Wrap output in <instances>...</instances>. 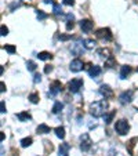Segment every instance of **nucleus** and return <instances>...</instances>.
I'll list each match as a JSON object with an SVG mask.
<instances>
[{"mask_svg": "<svg viewBox=\"0 0 138 156\" xmlns=\"http://www.w3.org/2000/svg\"><path fill=\"white\" fill-rule=\"evenodd\" d=\"M36 14H37L39 20H44V18H47V14H46V12H43L41 10H37V12H36Z\"/></svg>", "mask_w": 138, "mask_h": 156, "instance_id": "obj_30", "label": "nucleus"}, {"mask_svg": "<svg viewBox=\"0 0 138 156\" xmlns=\"http://www.w3.org/2000/svg\"><path fill=\"white\" fill-rule=\"evenodd\" d=\"M51 71H53V66H50V65H46V68H44V73H50Z\"/></svg>", "mask_w": 138, "mask_h": 156, "instance_id": "obj_37", "label": "nucleus"}, {"mask_svg": "<svg viewBox=\"0 0 138 156\" xmlns=\"http://www.w3.org/2000/svg\"><path fill=\"white\" fill-rule=\"evenodd\" d=\"M17 118H18V120H21V122H27V120H30L32 116H30L29 112H21L17 115Z\"/></svg>", "mask_w": 138, "mask_h": 156, "instance_id": "obj_18", "label": "nucleus"}, {"mask_svg": "<svg viewBox=\"0 0 138 156\" xmlns=\"http://www.w3.org/2000/svg\"><path fill=\"white\" fill-rule=\"evenodd\" d=\"M91 145H93V141H91L90 136H88L87 133L82 134V136H80V149H82L83 152H87V151L91 149Z\"/></svg>", "mask_w": 138, "mask_h": 156, "instance_id": "obj_4", "label": "nucleus"}, {"mask_svg": "<svg viewBox=\"0 0 138 156\" xmlns=\"http://www.w3.org/2000/svg\"><path fill=\"white\" fill-rule=\"evenodd\" d=\"M80 28H82L83 32L88 33V32L93 30V28H94V22L90 21V20H82L80 21Z\"/></svg>", "mask_w": 138, "mask_h": 156, "instance_id": "obj_9", "label": "nucleus"}, {"mask_svg": "<svg viewBox=\"0 0 138 156\" xmlns=\"http://www.w3.org/2000/svg\"><path fill=\"white\" fill-rule=\"evenodd\" d=\"M137 71H138V68H137Z\"/></svg>", "mask_w": 138, "mask_h": 156, "instance_id": "obj_42", "label": "nucleus"}, {"mask_svg": "<svg viewBox=\"0 0 138 156\" xmlns=\"http://www.w3.org/2000/svg\"><path fill=\"white\" fill-rule=\"evenodd\" d=\"M88 75H90V77H98L101 75V66H98V65H93L90 69H88Z\"/></svg>", "mask_w": 138, "mask_h": 156, "instance_id": "obj_12", "label": "nucleus"}, {"mask_svg": "<svg viewBox=\"0 0 138 156\" xmlns=\"http://www.w3.org/2000/svg\"><path fill=\"white\" fill-rule=\"evenodd\" d=\"M9 35V28L6 25H2V36H7Z\"/></svg>", "mask_w": 138, "mask_h": 156, "instance_id": "obj_32", "label": "nucleus"}, {"mask_svg": "<svg viewBox=\"0 0 138 156\" xmlns=\"http://www.w3.org/2000/svg\"><path fill=\"white\" fill-rule=\"evenodd\" d=\"M131 73V66L129 65H123L120 69V79H127V76Z\"/></svg>", "mask_w": 138, "mask_h": 156, "instance_id": "obj_14", "label": "nucleus"}, {"mask_svg": "<svg viewBox=\"0 0 138 156\" xmlns=\"http://www.w3.org/2000/svg\"><path fill=\"white\" fill-rule=\"evenodd\" d=\"M65 18H66V22H72V21H75V15L72 14V12L66 14V15H65Z\"/></svg>", "mask_w": 138, "mask_h": 156, "instance_id": "obj_31", "label": "nucleus"}, {"mask_svg": "<svg viewBox=\"0 0 138 156\" xmlns=\"http://www.w3.org/2000/svg\"><path fill=\"white\" fill-rule=\"evenodd\" d=\"M133 97H134V91H133V90H126V91H123L120 95H119V101H120V104L126 105V104L131 102Z\"/></svg>", "mask_w": 138, "mask_h": 156, "instance_id": "obj_7", "label": "nucleus"}, {"mask_svg": "<svg viewBox=\"0 0 138 156\" xmlns=\"http://www.w3.org/2000/svg\"><path fill=\"white\" fill-rule=\"evenodd\" d=\"M62 3L66 4V6H73V4H75V0H62Z\"/></svg>", "mask_w": 138, "mask_h": 156, "instance_id": "obj_35", "label": "nucleus"}, {"mask_svg": "<svg viewBox=\"0 0 138 156\" xmlns=\"http://www.w3.org/2000/svg\"><path fill=\"white\" fill-rule=\"evenodd\" d=\"M53 12H54L55 15H61V14H62V7L59 6V4L54 3V4H53Z\"/></svg>", "mask_w": 138, "mask_h": 156, "instance_id": "obj_25", "label": "nucleus"}, {"mask_svg": "<svg viewBox=\"0 0 138 156\" xmlns=\"http://www.w3.org/2000/svg\"><path fill=\"white\" fill-rule=\"evenodd\" d=\"M83 68H84V64H83L79 58L73 59V61L71 62V65H69V69H71L72 72H80Z\"/></svg>", "mask_w": 138, "mask_h": 156, "instance_id": "obj_10", "label": "nucleus"}, {"mask_svg": "<svg viewBox=\"0 0 138 156\" xmlns=\"http://www.w3.org/2000/svg\"><path fill=\"white\" fill-rule=\"evenodd\" d=\"M37 58L41 59V61H47V59H51V58H53V55H51L50 53H47V51H41V53H39Z\"/></svg>", "mask_w": 138, "mask_h": 156, "instance_id": "obj_21", "label": "nucleus"}, {"mask_svg": "<svg viewBox=\"0 0 138 156\" xmlns=\"http://www.w3.org/2000/svg\"><path fill=\"white\" fill-rule=\"evenodd\" d=\"M115 130H116V133H118L119 136H124V134H127L130 130V124L127 120H124V119H120V120L116 122V124H115Z\"/></svg>", "mask_w": 138, "mask_h": 156, "instance_id": "obj_2", "label": "nucleus"}, {"mask_svg": "<svg viewBox=\"0 0 138 156\" xmlns=\"http://www.w3.org/2000/svg\"><path fill=\"white\" fill-rule=\"evenodd\" d=\"M137 141H138V138H133L131 141L129 142V152L131 153V155H133V147H134V142H137Z\"/></svg>", "mask_w": 138, "mask_h": 156, "instance_id": "obj_29", "label": "nucleus"}, {"mask_svg": "<svg viewBox=\"0 0 138 156\" xmlns=\"http://www.w3.org/2000/svg\"><path fill=\"white\" fill-rule=\"evenodd\" d=\"M62 91V84H61V82L59 80H55V82H53L51 83V86H50V91L47 93V97H55L58 93H61Z\"/></svg>", "mask_w": 138, "mask_h": 156, "instance_id": "obj_6", "label": "nucleus"}, {"mask_svg": "<svg viewBox=\"0 0 138 156\" xmlns=\"http://www.w3.org/2000/svg\"><path fill=\"white\" fill-rule=\"evenodd\" d=\"M83 44H84V47L87 48V50H91V48H94L95 47V41L93 40V39H86L84 41H83Z\"/></svg>", "mask_w": 138, "mask_h": 156, "instance_id": "obj_20", "label": "nucleus"}, {"mask_svg": "<svg viewBox=\"0 0 138 156\" xmlns=\"http://www.w3.org/2000/svg\"><path fill=\"white\" fill-rule=\"evenodd\" d=\"M51 131V127L47 126V124H39L37 126V134H47V133Z\"/></svg>", "mask_w": 138, "mask_h": 156, "instance_id": "obj_15", "label": "nucleus"}, {"mask_svg": "<svg viewBox=\"0 0 138 156\" xmlns=\"http://www.w3.org/2000/svg\"><path fill=\"white\" fill-rule=\"evenodd\" d=\"M69 39H72L71 35H59V40H69Z\"/></svg>", "mask_w": 138, "mask_h": 156, "instance_id": "obj_34", "label": "nucleus"}, {"mask_svg": "<svg viewBox=\"0 0 138 156\" xmlns=\"http://www.w3.org/2000/svg\"><path fill=\"white\" fill-rule=\"evenodd\" d=\"M43 2L46 4H54V3H55V2H53V0H43Z\"/></svg>", "mask_w": 138, "mask_h": 156, "instance_id": "obj_40", "label": "nucleus"}, {"mask_svg": "<svg viewBox=\"0 0 138 156\" xmlns=\"http://www.w3.org/2000/svg\"><path fill=\"white\" fill-rule=\"evenodd\" d=\"M115 65H116V59H115L113 55H111L109 58L105 59V66L106 68H113Z\"/></svg>", "mask_w": 138, "mask_h": 156, "instance_id": "obj_22", "label": "nucleus"}, {"mask_svg": "<svg viewBox=\"0 0 138 156\" xmlns=\"http://www.w3.org/2000/svg\"><path fill=\"white\" fill-rule=\"evenodd\" d=\"M98 91H100V94L102 95V97H105V98H112L113 97V90H112L108 84H102Z\"/></svg>", "mask_w": 138, "mask_h": 156, "instance_id": "obj_8", "label": "nucleus"}, {"mask_svg": "<svg viewBox=\"0 0 138 156\" xmlns=\"http://www.w3.org/2000/svg\"><path fill=\"white\" fill-rule=\"evenodd\" d=\"M69 144L68 142H64V144H61L59 145V155L61 156H69Z\"/></svg>", "mask_w": 138, "mask_h": 156, "instance_id": "obj_13", "label": "nucleus"}, {"mask_svg": "<svg viewBox=\"0 0 138 156\" xmlns=\"http://www.w3.org/2000/svg\"><path fill=\"white\" fill-rule=\"evenodd\" d=\"M97 54L101 57V58H104V59L109 58V57L112 55V54H111V51H109L108 48H100V50L97 51Z\"/></svg>", "mask_w": 138, "mask_h": 156, "instance_id": "obj_16", "label": "nucleus"}, {"mask_svg": "<svg viewBox=\"0 0 138 156\" xmlns=\"http://www.w3.org/2000/svg\"><path fill=\"white\" fill-rule=\"evenodd\" d=\"M75 27V24H73V21H72V22H66V29L68 30H71L72 28Z\"/></svg>", "mask_w": 138, "mask_h": 156, "instance_id": "obj_38", "label": "nucleus"}, {"mask_svg": "<svg viewBox=\"0 0 138 156\" xmlns=\"http://www.w3.org/2000/svg\"><path fill=\"white\" fill-rule=\"evenodd\" d=\"M36 66H37V65L35 64V62L33 61H28L27 62V68H28V71H36Z\"/></svg>", "mask_w": 138, "mask_h": 156, "instance_id": "obj_27", "label": "nucleus"}, {"mask_svg": "<svg viewBox=\"0 0 138 156\" xmlns=\"http://www.w3.org/2000/svg\"><path fill=\"white\" fill-rule=\"evenodd\" d=\"M29 100L32 104H37L39 102V94L37 93H32V94L29 95Z\"/></svg>", "mask_w": 138, "mask_h": 156, "instance_id": "obj_26", "label": "nucleus"}, {"mask_svg": "<svg viewBox=\"0 0 138 156\" xmlns=\"http://www.w3.org/2000/svg\"><path fill=\"white\" fill-rule=\"evenodd\" d=\"M95 36L98 39H101V40H106V41L112 40V33L109 28H101V29H98L95 32Z\"/></svg>", "mask_w": 138, "mask_h": 156, "instance_id": "obj_5", "label": "nucleus"}, {"mask_svg": "<svg viewBox=\"0 0 138 156\" xmlns=\"http://www.w3.org/2000/svg\"><path fill=\"white\" fill-rule=\"evenodd\" d=\"M62 109H64V104H62V102H59V101H58V102H55V104H54V106H53V109H51V111H53V113H54V115H58V113L61 112Z\"/></svg>", "mask_w": 138, "mask_h": 156, "instance_id": "obj_17", "label": "nucleus"}, {"mask_svg": "<svg viewBox=\"0 0 138 156\" xmlns=\"http://www.w3.org/2000/svg\"><path fill=\"white\" fill-rule=\"evenodd\" d=\"M22 2H24V3H29V4L32 3V2H30V0H22Z\"/></svg>", "mask_w": 138, "mask_h": 156, "instance_id": "obj_41", "label": "nucleus"}, {"mask_svg": "<svg viewBox=\"0 0 138 156\" xmlns=\"http://www.w3.org/2000/svg\"><path fill=\"white\" fill-rule=\"evenodd\" d=\"M33 82H35V83H40L41 82V75L40 73H35V76H33Z\"/></svg>", "mask_w": 138, "mask_h": 156, "instance_id": "obj_33", "label": "nucleus"}, {"mask_svg": "<svg viewBox=\"0 0 138 156\" xmlns=\"http://www.w3.org/2000/svg\"><path fill=\"white\" fill-rule=\"evenodd\" d=\"M84 44L83 43H75L72 44V47H71V53L73 54V55H82L83 51H84Z\"/></svg>", "mask_w": 138, "mask_h": 156, "instance_id": "obj_11", "label": "nucleus"}, {"mask_svg": "<svg viewBox=\"0 0 138 156\" xmlns=\"http://www.w3.org/2000/svg\"><path fill=\"white\" fill-rule=\"evenodd\" d=\"M54 131H55V136L58 137V138L62 140L65 137V129H64V127H57Z\"/></svg>", "mask_w": 138, "mask_h": 156, "instance_id": "obj_23", "label": "nucleus"}, {"mask_svg": "<svg viewBox=\"0 0 138 156\" xmlns=\"http://www.w3.org/2000/svg\"><path fill=\"white\" fill-rule=\"evenodd\" d=\"M0 108H2V111H0V112L6 113V104H4V101H2V102H0Z\"/></svg>", "mask_w": 138, "mask_h": 156, "instance_id": "obj_36", "label": "nucleus"}, {"mask_svg": "<svg viewBox=\"0 0 138 156\" xmlns=\"http://www.w3.org/2000/svg\"><path fill=\"white\" fill-rule=\"evenodd\" d=\"M32 141H33V140L30 138V137H28V138H24V140H21V147H22V148L30 147V145H32Z\"/></svg>", "mask_w": 138, "mask_h": 156, "instance_id": "obj_24", "label": "nucleus"}, {"mask_svg": "<svg viewBox=\"0 0 138 156\" xmlns=\"http://www.w3.org/2000/svg\"><path fill=\"white\" fill-rule=\"evenodd\" d=\"M115 115H116V111H111L109 113H105V115H104V120H105V123H106V124L111 123V122L113 120Z\"/></svg>", "mask_w": 138, "mask_h": 156, "instance_id": "obj_19", "label": "nucleus"}, {"mask_svg": "<svg viewBox=\"0 0 138 156\" xmlns=\"http://www.w3.org/2000/svg\"><path fill=\"white\" fill-rule=\"evenodd\" d=\"M83 87V79L80 77H76V79H72L71 82L68 83V88H69V91L76 94V93L80 91V88Z\"/></svg>", "mask_w": 138, "mask_h": 156, "instance_id": "obj_3", "label": "nucleus"}, {"mask_svg": "<svg viewBox=\"0 0 138 156\" xmlns=\"http://www.w3.org/2000/svg\"><path fill=\"white\" fill-rule=\"evenodd\" d=\"M0 87H2V88H0V91H2V93H3L4 90H6V88H4V87H6V86H4V83H3V82L0 83Z\"/></svg>", "mask_w": 138, "mask_h": 156, "instance_id": "obj_39", "label": "nucleus"}, {"mask_svg": "<svg viewBox=\"0 0 138 156\" xmlns=\"http://www.w3.org/2000/svg\"><path fill=\"white\" fill-rule=\"evenodd\" d=\"M4 48H6V51H7V53H10V54H14L15 51H17V48H15L14 46H11V44H6V46H4Z\"/></svg>", "mask_w": 138, "mask_h": 156, "instance_id": "obj_28", "label": "nucleus"}, {"mask_svg": "<svg viewBox=\"0 0 138 156\" xmlns=\"http://www.w3.org/2000/svg\"><path fill=\"white\" fill-rule=\"evenodd\" d=\"M106 109H108V101L105 100H100V101H95L90 105V113L94 118H101V116L105 115Z\"/></svg>", "mask_w": 138, "mask_h": 156, "instance_id": "obj_1", "label": "nucleus"}]
</instances>
